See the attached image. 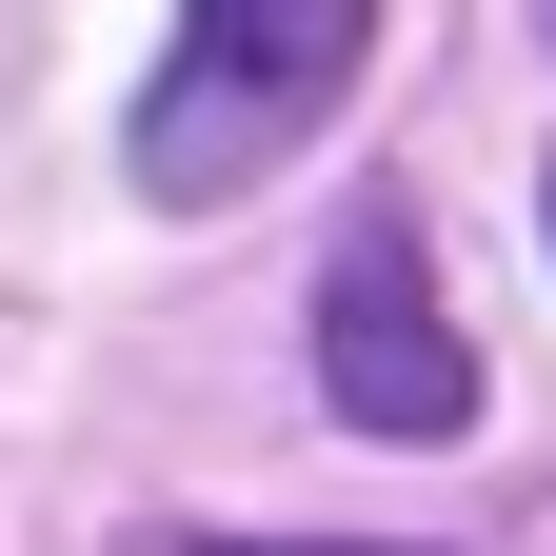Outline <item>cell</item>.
Wrapping results in <instances>:
<instances>
[{
  "instance_id": "6da1fadb",
  "label": "cell",
  "mask_w": 556,
  "mask_h": 556,
  "mask_svg": "<svg viewBox=\"0 0 556 556\" xmlns=\"http://www.w3.org/2000/svg\"><path fill=\"white\" fill-rule=\"evenodd\" d=\"M358 60L378 0H179V60L139 80V199H239L358 100Z\"/></svg>"
},
{
  "instance_id": "7a4b0ae2",
  "label": "cell",
  "mask_w": 556,
  "mask_h": 556,
  "mask_svg": "<svg viewBox=\"0 0 556 556\" xmlns=\"http://www.w3.org/2000/svg\"><path fill=\"white\" fill-rule=\"evenodd\" d=\"M318 397L358 417V438H457L477 417V338H457L438 258H417L397 219H358L338 278H318Z\"/></svg>"
},
{
  "instance_id": "3957f363",
  "label": "cell",
  "mask_w": 556,
  "mask_h": 556,
  "mask_svg": "<svg viewBox=\"0 0 556 556\" xmlns=\"http://www.w3.org/2000/svg\"><path fill=\"white\" fill-rule=\"evenodd\" d=\"M199 556H338V536H199Z\"/></svg>"
}]
</instances>
